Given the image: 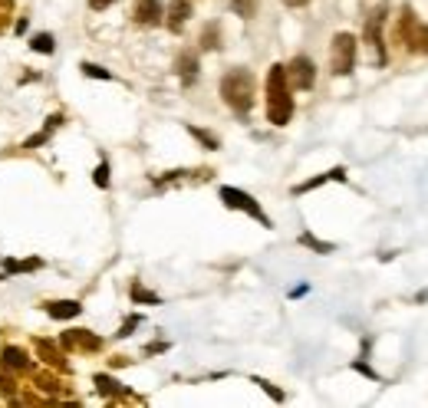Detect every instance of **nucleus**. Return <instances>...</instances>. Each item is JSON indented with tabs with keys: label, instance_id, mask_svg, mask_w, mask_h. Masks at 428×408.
<instances>
[{
	"label": "nucleus",
	"instance_id": "1",
	"mask_svg": "<svg viewBox=\"0 0 428 408\" xmlns=\"http://www.w3.org/2000/svg\"><path fill=\"white\" fill-rule=\"evenodd\" d=\"M290 116H293V96H290L287 69H283V63H274L267 73V122L287 125Z\"/></svg>",
	"mask_w": 428,
	"mask_h": 408
},
{
	"label": "nucleus",
	"instance_id": "2",
	"mask_svg": "<svg viewBox=\"0 0 428 408\" xmlns=\"http://www.w3.org/2000/svg\"><path fill=\"white\" fill-rule=\"evenodd\" d=\"M254 96H257V83L247 69L237 66V69L225 73V79H221V99L234 109L237 116H247L254 109Z\"/></svg>",
	"mask_w": 428,
	"mask_h": 408
},
{
	"label": "nucleus",
	"instance_id": "3",
	"mask_svg": "<svg viewBox=\"0 0 428 408\" xmlns=\"http://www.w3.org/2000/svg\"><path fill=\"white\" fill-rule=\"evenodd\" d=\"M399 40L406 43L408 53L428 56V27L415 20L412 7H402V20H399Z\"/></svg>",
	"mask_w": 428,
	"mask_h": 408
},
{
	"label": "nucleus",
	"instance_id": "4",
	"mask_svg": "<svg viewBox=\"0 0 428 408\" xmlns=\"http://www.w3.org/2000/svg\"><path fill=\"white\" fill-rule=\"evenodd\" d=\"M356 66V36L353 33H336L330 43V69L336 76H349Z\"/></svg>",
	"mask_w": 428,
	"mask_h": 408
},
{
	"label": "nucleus",
	"instance_id": "5",
	"mask_svg": "<svg viewBox=\"0 0 428 408\" xmlns=\"http://www.w3.org/2000/svg\"><path fill=\"white\" fill-rule=\"evenodd\" d=\"M221 201H225V208H234V211H244V215H250L254 221H260L264 227H270V217L260 211V204L250 198L247 191H241V188H221Z\"/></svg>",
	"mask_w": 428,
	"mask_h": 408
},
{
	"label": "nucleus",
	"instance_id": "6",
	"mask_svg": "<svg viewBox=\"0 0 428 408\" xmlns=\"http://www.w3.org/2000/svg\"><path fill=\"white\" fill-rule=\"evenodd\" d=\"M287 83L290 89H300V93H307V89L316 86V66H313L310 56H293L287 66Z\"/></svg>",
	"mask_w": 428,
	"mask_h": 408
},
{
	"label": "nucleus",
	"instance_id": "7",
	"mask_svg": "<svg viewBox=\"0 0 428 408\" xmlns=\"http://www.w3.org/2000/svg\"><path fill=\"white\" fill-rule=\"evenodd\" d=\"M382 23H385V7H375L369 17H366V43L375 50V63L382 66L385 63V43H382Z\"/></svg>",
	"mask_w": 428,
	"mask_h": 408
},
{
	"label": "nucleus",
	"instance_id": "8",
	"mask_svg": "<svg viewBox=\"0 0 428 408\" xmlns=\"http://www.w3.org/2000/svg\"><path fill=\"white\" fill-rule=\"evenodd\" d=\"M60 346H63L66 353H99L102 349V339L93 336L89 329H66L60 336Z\"/></svg>",
	"mask_w": 428,
	"mask_h": 408
},
{
	"label": "nucleus",
	"instance_id": "9",
	"mask_svg": "<svg viewBox=\"0 0 428 408\" xmlns=\"http://www.w3.org/2000/svg\"><path fill=\"white\" fill-rule=\"evenodd\" d=\"M36 355L43 359V365H50V369H56V372H69V362H66V355L60 353V346L53 343V339H40L36 336Z\"/></svg>",
	"mask_w": 428,
	"mask_h": 408
},
{
	"label": "nucleus",
	"instance_id": "10",
	"mask_svg": "<svg viewBox=\"0 0 428 408\" xmlns=\"http://www.w3.org/2000/svg\"><path fill=\"white\" fill-rule=\"evenodd\" d=\"M188 20H192V0H171L165 7V27L171 33H182Z\"/></svg>",
	"mask_w": 428,
	"mask_h": 408
},
{
	"label": "nucleus",
	"instance_id": "11",
	"mask_svg": "<svg viewBox=\"0 0 428 408\" xmlns=\"http://www.w3.org/2000/svg\"><path fill=\"white\" fill-rule=\"evenodd\" d=\"M132 17H135V23H142V27H155V23H161V17H165V7H161L159 0H135Z\"/></svg>",
	"mask_w": 428,
	"mask_h": 408
},
{
	"label": "nucleus",
	"instance_id": "12",
	"mask_svg": "<svg viewBox=\"0 0 428 408\" xmlns=\"http://www.w3.org/2000/svg\"><path fill=\"white\" fill-rule=\"evenodd\" d=\"M0 365H4V369H11V372H27V369H30V355L23 353L20 346H4V349H0Z\"/></svg>",
	"mask_w": 428,
	"mask_h": 408
},
{
	"label": "nucleus",
	"instance_id": "13",
	"mask_svg": "<svg viewBox=\"0 0 428 408\" xmlns=\"http://www.w3.org/2000/svg\"><path fill=\"white\" fill-rule=\"evenodd\" d=\"M198 69H201V63H198V53H192V50H185L175 60V73H178V79H182L185 86H192L194 79H198Z\"/></svg>",
	"mask_w": 428,
	"mask_h": 408
},
{
	"label": "nucleus",
	"instance_id": "14",
	"mask_svg": "<svg viewBox=\"0 0 428 408\" xmlns=\"http://www.w3.org/2000/svg\"><path fill=\"white\" fill-rule=\"evenodd\" d=\"M43 310H46L50 320H76L83 313V306L76 300H50V303H43Z\"/></svg>",
	"mask_w": 428,
	"mask_h": 408
},
{
	"label": "nucleus",
	"instance_id": "15",
	"mask_svg": "<svg viewBox=\"0 0 428 408\" xmlns=\"http://www.w3.org/2000/svg\"><path fill=\"white\" fill-rule=\"evenodd\" d=\"M323 182H346V168H330V172L316 175V178H310V182L297 184V188H293V194H307V191H313V188H320Z\"/></svg>",
	"mask_w": 428,
	"mask_h": 408
},
{
	"label": "nucleus",
	"instance_id": "16",
	"mask_svg": "<svg viewBox=\"0 0 428 408\" xmlns=\"http://www.w3.org/2000/svg\"><path fill=\"white\" fill-rule=\"evenodd\" d=\"M60 125H63V116L56 112V116L46 118V125H43V132H36V135H30V139H27V145H23V149H36V145H46V139H50V135H53V132L60 129Z\"/></svg>",
	"mask_w": 428,
	"mask_h": 408
},
{
	"label": "nucleus",
	"instance_id": "17",
	"mask_svg": "<svg viewBox=\"0 0 428 408\" xmlns=\"http://www.w3.org/2000/svg\"><path fill=\"white\" fill-rule=\"evenodd\" d=\"M93 382H96L99 395H106V398H122V395H126V388H122V382H116L112 376H102V372H99V376L93 379Z\"/></svg>",
	"mask_w": 428,
	"mask_h": 408
},
{
	"label": "nucleus",
	"instance_id": "18",
	"mask_svg": "<svg viewBox=\"0 0 428 408\" xmlns=\"http://www.w3.org/2000/svg\"><path fill=\"white\" fill-rule=\"evenodd\" d=\"M43 260L40 257H30V260H4V273H33L40 270Z\"/></svg>",
	"mask_w": 428,
	"mask_h": 408
},
{
	"label": "nucleus",
	"instance_id": "19",
	"mask_svg": "<svg viewBox=\"0 0 428 408\" xmlns=\"http://www.w3.org/2000/svg\"><path fill=\"white\" fill-rule=\"evenodd\" d=\"M231 11H234L241 20H250V17L260 11V0H231Z\"/></svg>",
	"mask_w": 428,
	"mask_h": 408
},
{
	"label": "nucleus",
	"instance_id": "20",
	"mask_svg": "<svg viewBox=\"0 0 428 408\" xmlns=\"http://www.w3.org/2000/svg\"><path fill=\"white\" fill-rule=\"evenodd\" d=\"M30 50H36V53H53L56 50V40H53V33H36V36H33L30 40Z\"/></svg>",
	"mask_w": 428,
	"mask_h": 408
},
{
	"label": "nucleus",
	"instance_id": "21",
	"mask_svg": "<svg viewBox=\"0 0 428 408\" xmlns=\"http://www.w3.org/2000/svg\"><path fill=\"white\" fill-rule=\"evenodd\" d=\"M128 293H132V300H135V303H152V306H159V303H161V297H159V293L145 290L142 283H132V290H128Z\"/></svg>",
	"mask_w": 428,
	"mask_h": 408
},
{
	"label": "nucleus",
	"instance_id": "22",
	"mask_svg": "<svg viewBox=\"0 0 428 408\" xmlns=\"http://www.w3.org/2000/svg\"><path fill=\"white\" fill-rule=\"evenodd\" d=\"M201 46L204 50H218V46H221V30H218V23H208V27H204Z\"/></svg>",
	"mask_w": 428,
	"mask_h": 408
},
{
	"label": "nucleus",
	"instance_id": "23",
	"mask_svg": "<svg viewBox=\"0 0 428 408\" xmlns=\"http://www.w3.org/2000/svg\"><path fill=\"white\" fill-rule=\"evenodd\" d=\"M300 244H303V247H310V250H316V254H333V244L316 240L313 234H300Z\"/></svg>",
	"mask_w": 428,
	"mask_h": 408
},
{
	"label": "nucleus",
	"instance_id": "24",
	"mask_svg": "<svg viewBox=\"0 0 428 408\" xmlns=\"http://www.w3.org/2000/svg\"><path fill=\"white\" fill-rule=\"evenodd\" d=\"M36 388H43V392H50V395H56L60 392V379L56 376H46V372H36Z\"/></svg>",
	"mask_w": 428,
	"mask_h": 408
},
{
	"label": "nucleus",
	"instance_id": "25",
	"mask_svg": "<svg viewBox=\"0 0 428 408\" xmlns=\"http://www.w3.org/2000/svg\"><path fill=\"white\" fill-rule=\"evenodd\" d=\"M188 132H192L194 139L201 142V145H204V149H208V151H214V149H218V145H221V142L214 139L211 132H204V129H198V125H188Z\"/></svg>",
	"mask_w": 428,
	"mask_h": 408
},
{
	"label": "nucleus",
	"instance_id": "26",
	"mask_svg": "<svg viewBox=\"0 0 428 408\" xmlns=\"http://www.w3.org/2000/svg\"><path fill=\"white\" fill-rule=\"evenodd\" d=\"M79 69H83V76H89V79H112V73H109L106 66H96V63H79Z\"/></svg>",
	"mask_w": 428,
	"mask_h": 408
},
{
	"label": "nucleus",
	"instance_id": "27",
	"mask_svg": "<svg viewBox=\"0 0 428 408\" xmlns=\"http://www.w3.org/2000/svg\"><path fill=\"white\" fill-rule=\"evenodd\" d=\"M93 182L99 184V188H109V161H99L96 172H93Z\"/></svg>",
	"mask_w": 428,
	"mask_h": 408
},
{
	"label": "nucleus",
	"instance_id": "28",
	"mask_svg": "<svg viewBox=\"0 0 428 408\" xmlns=\"http://www.w3.org/2000/svg\"><path fill=\"white\" fill-rule=\"evenodd\" d=\"M139 322H142V316H128V320L122 322V329H119V336H132V329H135Z\"/></svg>",
	"mask_w": 428,
	"mask_h": 408
},
{
	"label": "nucleus",
	"instance_id": "29",
	"mask_svg": "<svg viewBox=\"0 0 428 408\" xmlns=\"http://www.w3.org/2000/svg\"><path fill=\"white\" fill-rule=\"evenodd\" d=\"M254 382H257V386H260V388H264V392H267L270 398H277V402H280V398H283V392H280V388H274V386H270V382H264V379H254Z\"/></svg>",
	"mask_w": 428,
	"mask_h": 408
},
{
	"label": "nucleus",
	"instance_id": "30",
	"mask_svg": "<svg viewBox=\"0 0 428 408\" xmlns=\"http://www.w3.org/2000/svg\"><path fill=\"white\" fill-rule=\"evenodd\" d=\"M112 4H116V0H89V7H93V11H109Z\"/></svg>",
	"mask_w": 428,
	"mask_h": 408
},
{
	"label": "nucleus",
	"instance_id": "31",
	"mask_svg": "<svg viewBox=\"0 0 428 408\" xmlns=\"http://www.w3.org/2000/svg\"><path fill=\"white\" fill-rule=\"evenodd\" d=\"M283 4H287V7H293V11H297V7H307V4H310V0H283Z\"/></svg>",
	"mask_w": 428,
	"mask_h": 408
}]
</instances>
